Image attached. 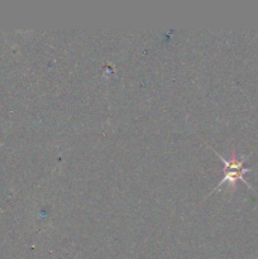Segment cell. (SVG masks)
Instances as JSON below:
<instances>
[{"label": "cell", "mask_w": 258, "mask_h": 259, "mask_svg": "<svg viewBox=\"0 0 258 259\" xmlns=\"http://www.w3.org/2000/svg\"><path fill=\"white\" fill-rule=\"evenodd\" d=\"M215 154H217V156L219 157L223 162H224V166H225L224 177L220 180L219 185L215 187V190H218L220 186H223L224 184H229L232 187H235V185H237L238 181L243 182V184H245L248 187H250V189H252V186H250V185L248 184L244 179V175L247 174V172L252 171L253 169V168H249V167H244V161L248 158V156H243V157H240V158H238V157L235 156V153H233L232 158L225 159L224 157L220 156L218 152H215Z\"/></svg>", "instance_id": "cell-1"}]
</instances>
